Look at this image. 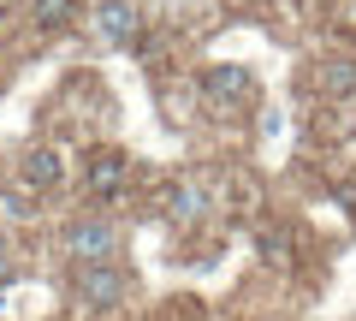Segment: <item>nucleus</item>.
Listing matches in <instances>:
<instances>
[{"instance_id":"1","label":"nucleus","mask_w":356,"mask_h":321,"mask_svg":"<svg viewBox=\"0 0 356 321\" xmlns=\"http://www.w3.org/2000/svg\"><path fill=\"white\" fill-rule=\"evenodd\" d=\"M60 250L77 268H83V262H113L119 256V226L102 220V214H83V220H72V226L60 232Z\"/></svg>"},{"instance_id":"2","label":"nucleus","mask_w":356,"mask_h":321,"mask_svg":"<svg viewBox=\"0 0 356 321\" xmlns=\"http://www.w3.org/2000/svg\"><path fill=\"white\" fill-rule=\"evenodd\" d=\"M72 292L83 297L89 309H113V304H125L131 280H125V268H119V262H83V268H77V280H72Z\"/></svg>"},{"instance_id":"3","label":"nucleus","mask_w":356,"mask_h":321,"mask_svg":"<svg viewBox=\"0 0 356 321\" xmlns=\"http://www.w3.org/2000/svg\"><path fill=\"white\" fill-rule=\"evenodd\" d=\"M95 36L107 42V48H131L137 42V30H143V18H137V6L131 0H95Z\"/></svg>"},{"instance_id":"4","label":"nucleus","mask_w":356,"mask_h":321,"mask_svg":"<svg viewBox=\"0 0 356 321\" xmlns=\"http://www.w3.org/2000/svg\"><path fill=\"white\" fill-rule=\"evenodd\" d=\"M83 185H89L95 203H113V196H125V185H131V161H125L119 149H102V155L83 167Z\"/></svg>"},{"instance_id":"5","label":"nucleus","mask_w":356,"mask_h":321,"mask_svg":"<svg viewBox=\"0 0 356 321\" xmlns=\"http://www.w3.org/2000/svg\"><path fill=\"white\" fill-rule=\"evenodd\" d=\"M202 95H208V102H220V107L250 102V95H255L250 65H208V72H202Z\"/></svg>"},{"instance_id":"6","label":"nucleus","mask_w":356,"mask_h":321,"mask_svg":"<svg viewBox=\"0 0 356 321\" xmlns=\"http://www.w3.org/2000/svg\"><path fill=\"white\" fill-rule=\"evenodd\" d=\"M18 179H24L30 191H60L65 185V149H30L24 161H18Z\"/></svg>"},{"instance_id":"7","label":"nucleus","mask_w":356,"mask_h":321,"mask_svg":"<svg viewBox=\"0 0 356 321\" xmlns=\"http://www.w3.org/2000/svg\"><path fill=\"white\" fill-rule=\"evenodd\" d=\"M208 203H214L208 179H178L172 191H166V214H172L178 226H191V220H202V214H208Z\"/></svg>"},{"instance_id":"8","label":"nucleus","mask_w":356,"mask_h":321,"mask_svg":"<svg viewBox=\"0 0 356 321\" xmlns=\"http://www.w3.org/2000/svg\"><path fill=\"white\" fill-rule=\"evenodd\" d=\"M321 84H327L332 95H350L356 90V60H332L327 72H321Z\"/></svg>"},{"instance_id":"9","label":"nucleus","mask_w":356,"mask_h":321,"mask_svg":"<svg viewBox=\"0 0 356 321\" xmlns=\"http://www.w3.org/2000/svg\"><path fill=\"white\" fill-rule=\"evenodd\" d=\"M36 18L48 30H60V24H72V18H77V6H72V0H36Z\"/></svg>"}]
</instances>
